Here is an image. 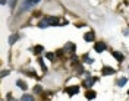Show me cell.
Here are the masks:
<instances>
[{
	"mask_svg": "<svg viewBox=\"0 0 129 101\" xmlns=\"http://www.w3.org/2000/svg\"><path fill=\"white\" fill-rule=\"evenodd\" d=\"M46 21H47V23L50 25V26H56V25H59V18H56V16H46L44 18Z\"/></svg>",
	"mask_w": 129,
	"mask_h": 101,
	"instance_id": "6da1fadb",
	"label": "cell"
},
{
	"mask_svg": "<svg viewBox=\"0 0 129 101\" xmlns=\"http://www.w3.org/2000/svg\"><path fill=\"white\" fill-rule=\"evenodd\" d=\"M95 81H97V78H87V79L82 81V85L85 86V88H91V86L95 84Z\"/></svg>",
	"mask_w": 129,
	"mask_h": 101,
	"instance_id": "7a4b0ae2",
	"label": "cell"
},
{
	"mask_svg": "<svg viewBox=\"0 0 129 101\" xmlns=\"http://www.w3.org/2000/svg\"><path fill=\"white\" fill-rule=\"evenodd\" d=\"M64 91H66V94H69V95L72 97V95H75V94L79 92V86H76V85H75V86H68Z\"/></svg>",
	"mask_w": 129,
	"mask_h": 101,
	"instance_id": "3957f363",
	"label": "cell"
},
{
	"mask_svg": "<svg viewBox=\"0 0 129 101\" xmlns=\"http://www.w3.org/2000/svg\"><path fill=\"white\" fill-rule=\"evenodd\" d=\"M84 40H85L87 43H92V41L95 40V34H94V31H89V32H87V34L84 35Z\"/></svg>",
	"mask_w": 129,
	"mask_h": 101,
	"instance_id": "277c9868",
	"label": "cell"
},
{
	"mask_svg": "<svg viewBox=\"0 0 129 101\" xmlns=\"http://www.w3.org/2000/svg\"><path fill=\"white\" fill-rule=\"evenodd\" d=\"M106 48H107V46H106L104 43H97L95 46H94V50H95V53H103Z\"/></svg>",
	"mask_w": 129,
	"mask_h": 101,
	"instance_id": "5b68a950",
	"label": "cell"
},
{
	"mask_svg": "<svg viewBox=\"0 0 129 101\" xmlns=\"http://www.w3.org/2000/svg\"><path fill=\"white\" fill-rule=\"evenodd\" d=\"M101 73H103L104 76H107V75H113V73H114V69L110 68V66H104V68L101 69Z\"/></svg>",
	"mask_w": 129,
	"mask_h": 101,
	"instance_id": "8992f818",
	"label": "cell"
},
{
	"mask_svg": "<svg viewBox=\"0 0 129 101\" xmlns=\"http://www.w3.org/2000/svg\"><path fill=\"white\" fill-rule=\"evenodd\" d=\"M63 50H64V51H71V53L73 54V53H75V50H76V46H75L73 43H68Z\"/></svg>",
	"mask_w": 129,
	"mask_h": 101,
	"instance_id": "52a82bcc",
	"label": "cell"
},
{
	"mask_svg": "<svg viewBox=\"0 0 129 101\" xmlns=\"http://www.w3.org/2000/svg\"><path fill=\"white\" fill-rule=\"evenodd\" d=\"M19 38H21V35H19V34H16V32H15V34H12V35L9 37V44H10V46H12V44H15Z\"/></svg>",
	"mask_w": 129,
	"mask_h": 101,
	"instance_id": "ba28073f",
	"label": "cell"
},
{
	"mask_svg": "<svg viewBox=\"0 0 129 101\" xmlns=\"http://www.w3.org/2000/svg\"><path fill=\"white\" fill-rule=\"evenodd\" d=\"M113 57H114L117 62H123V60H125V57H123V54H122L120 51H113Z\"/></svg>",
	"mask_w": 129,
	"mask_h": 101,
	"instance_id": "9c48e42d",
	"label": "cell"
},
{
	"mask_svg": "<svg viewBox=\"0 0 129 101\" xmlns=\"http://www.w3.org/2000/svg\"><path fill=\"white\" fill-rule=\"evenodd\" d=\"M95 97H97V94L94 92V91H91V89L85 92V98H87V100H94Z\"/></svg>",
	"mask_w": 129,
	"mask_h": 101,
	"instance_id": "30bf717a",
	"label": "cell"
},
{
	"mask_svg": "<svg viewBox=\"0 0 129 101\" xmlns=\"http://www.w3.org/2000/svg\"><path fill=\"white\" fill-rule=\"evenodd\" d=\"M44 51V47L43 46H35L34 47V54H41Z\"/></svg>",
	"mask_w": 129,
	"mask_h": 101,
	"instance_id": "8fae6325",
	"label": "cell"
},
{
	"mask_svg": "<svg viewBox=\"0 0 129 101\" xmlns=\"http://www.w3.org/2000/svg\"><path fill=\"white\" fill-rule=\"evenodd\" d=\"M21 101H34V97L29 95V94H24V95L21 97Z\"/></svg>",
	"mask_w": 129,
	"mask_h": 101,
	"instance_id": "7c38bea8",
	"label": "cell"
},
{
	"mask_svg": "<svg viewBox=\"0 0 129 101\" xmlns=\"http://www.w3.org/2000/svg\"><path fill=\"white\" fill-rule=\"evenodd\" d=\"M38 26H40V28H43V29H44V28H48L50 25H48V23H47V21H46V19L43 18V19H41L40 22H38Z\"/></svg>",
	"mask_w": 129,
	"mask_h": 101,
	"instance_id": "4fadbf2b",
	"label": "cell"
},
{
	"mask_svg": "<svg viewBox=\"0 0 129 101\" xmlns=\"http://www.w3.org/2000/svg\"><path fill=\"white\" fill-rule=\"evenodd\" d=\"M16 85L19 86V88H21V89H26V88H28V86H26V84H25L24 81H16Z\"/></svg>",
	"mask_w": 129,
	"mask_h": 101,
	"instance_id": "5bb4252c",
	"label": "cell"
},
{
	"mask_svg": "<svg viewBox=\"0 0 129 101\" xmlns=\"http://www.w3.org/2000/svg\"><path fill=\"white\" fill-rule=\"evenodd\" d=\"M38 63H40V66H41V69H43V72H47V66L44 64V62H43V59H41V57H38Z\"/></svg>",
	"mask_w": 129,
	"mask_h": 101,
	"instance_id": "9a60e30c",
	"label": "cell"
},
{
	"mask_svg": "<svg viewBox=\"0 0 129 101\" xmlns=\"http://www.w3.org/2000/svg\"><path fill=\"white\" fill-rule=\"evenodd\" d=\"M126 82H128V78H120L117 81V86H123Z\"/></svg>",
	"mask_w": 129,
	"mask_h": 101,
	"instance_id": "2e32d148",
	"label": "cell"
},
{
	"mask_svg": "<svg viewBox=\"0 0 129 101\" xmlns=\"http://www.w3.org/2000/svg\"><path fill=\"white\" fill-rule=\"evenodd\" d=\"M46 57H47L50 62H54V54L53 53H46Z\"/></svg>",
	"mask_w": 129,
	"mask_h": 101,
	"instance_id": "e0dca14e",
	"label": "cell"
},
{
	"mask_svg": "<svg viewBox=\"0 0 129 101\" xmlns=\"http://www.w3.org/2000/svg\"><path fill=\"white\" fill-rule=\"evenodd\" d=\"M82 59H84V62L89 63V64H91V63H94V59H89V57H88V56H87V54L84 56V57H82Z\"/></svg>",
	"mask_w": 129,
	"mask_h": 101,
	"instance_id": "ac0fdd59",
	"label": "cell"
},
{
	"mask_svg": "<svg viewBox=\"0 0 129 101\" xmlns=\"http://www.w3.org/2000/svg\"><path fill=\"white\" fill-rule=\"evenodd\" d=\"M16 3H18V0H10V2H9V8H10V9H15Z\"/></svg>",
	"mask_w": 129,
	"mask_h": 101,
	"instance_id": "d6986e66",
	"label": "cell"
},
{
	"mask_svg": "<svg viewBox=\"0 0 129 101\" xmlns=\"http://www.w3.org/2000/svg\"><path fill=\"white\" fill-rule=\"evenodd\" d=\"M41 91H43V88H41L40 85H37V86H34V92H37V94H40Z\"/></svg>",
	"mask_w": 129,
	"mask_h": 101,
	"instance_id": "ffe728a7",
	"label": "cell"
},
{
	"mask_svg": "<svg viewBox=\"0 0 129 101\" xmlns=\"http://www.w3.org/2000/svg\"><path fill=\"white\" fill-rule=\"evenodd\" d=\"M63 54H64V50H57V51H56L57 57H63Z\"/></svg>",
	"mask_w": 129,
	"mask_h": 101,
	"instance_id": "44dd1931",
	"label": "cell"
},
{
	"mask_svg": "<svg viewBox=\"0 0 129 101\" xmlns=\"http://www.w3.org/2000/svg\"><path fill=\"white\" fill-rule=\"evenodd\" d=\"M9 73H10V70H2V78H5V76H8Z\"/></svg>",
	"mask_w": 129,
	"mask_h": 101,
	"instance_id": "7402d4cb",
	"label": "cell"
},
{
	"mask_svg": "<svg viewBox=\"0 0 129 101\" xmlns=\"http://www.w3.org/2000/svg\"><path fill=\"white\" fill-rule=\"evenodd\" d=\"M31 3H32V6H35L37 3H40V0H31Z\"/></svg>",
	"mask_w": 129,
	"mask_h": 101,
	"instance_id": "603a6c76",
	"label": "cell"
},
{
	"mask_svg": "<svg viewBox=\"0 0 129 101\" xmlns=\"http://www.w3.org/2000/svg\"><path fill=\"white\" fill-rule=\"evenodd\" d=\"M123 35H125V37H128V35H129V28H128V29H125V31H123Z\"/></svg>",
	"mask_w": 129,
	"mask_h": 101,
	"instance_id": "cb8c5ba5",
	"label": "cell"
},
{
	"mask_svg": "<svg viewBox=\"0 0 129 101\" xmlns=\"http://www.w3.org/2000/svg\"><path fill=\"white\" fill-rule=\"evenodd\" d=\"M128 95H129V91H128Z\"/></svg>",
	"mask_w": 129,
	"mask_h": 101,
	"instance_id": "d4e9b609",
	"label": "cell"
}]
</instances>
